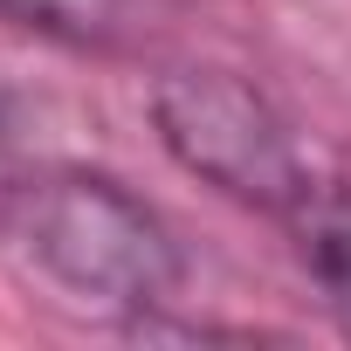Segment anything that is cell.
<instances>
[{
    "instance_id": "obj_1",
    "label": "cell",
    "mask_w": 351,
    "mask_h": 351,
    "mask_svg": "<svg viewBox=\"0 0 351 351\" xmlns=\"http://www.w3.org/2000/svg\"><path fill=\"white\" fill-rule=\"evenodd\" d=\"M14 221H21L28 262L76 303L152 317L186 282V255L172 241L165 214L110 172H83V165L49 172L21 193Z\"/></svg>"
},
{
    "instance_id": "obj_2",
    "label": "cell",
    "mask_w": 351,
    "mask_h": 351,
    "mask_svg": "<svg viewBox=\"0 0 351 351\" xmlns=\"http://www.w3.org/2000/svg\"><path fill=\"white\" fill-rule=\"evenodd\" d=\"M152 131L180 172H193L200 186H214L255 214L282 221L317 186L296 152L289 117L234 69H214V62L165 69L152 83Z\"/></svg>"
},
{
    "instance_id": "obj_3",
    "label": "cell",
    "mask_w": 351,
    "mask_h": 351,
    "mask_svg": "<svg viewBox=\"0 0 351 351\" xmlns=\"http://www.w3.org/2000/svg\"><path fill=\"white\" fill-rule=\"evenodd\" d=\"M282 228H289V248H296V262H303V276L324 289V303L337 310V324L351 330V186H310L289 214H282Z\"/></svg>"
},
{
    "instance_id": "obj_4",
    "label": "cell",
    "mask_w": 351,
    "mask_h": 351,
    "mask_svg": "<svg viewBox=\"0 0 351 351\" xmlns=\"http://www.w3.org/2000/svg\"><path fill=\"white\" fill-rule=\"evenodd\" d=\"M165 0H0V14H14L35 35L76 42V49H110L124 35H138Z\"/></svg>"
}]
</instances>
